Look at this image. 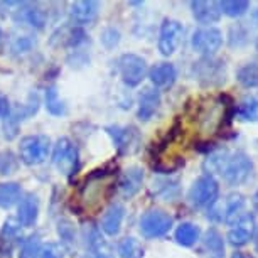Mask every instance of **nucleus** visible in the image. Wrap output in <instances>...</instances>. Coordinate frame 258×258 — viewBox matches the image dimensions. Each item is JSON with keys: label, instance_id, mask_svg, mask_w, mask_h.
Wrapping results in <instances>:
<instances>
[{"label": "nucleus", "instance_id": "nucleus-1", "mask_svg": "<svg viewBox=\"0 0 258 258\" xmlns=\"http://www.w3.org/2000/svg\"><path fill=\"white\" fill-rule=\"evenodd\" d=\"M204 170L209 176L220 174L230 186H241L251 176L253 160L241 150L233 154L228 150H218L208 155V159L204 160Z\"/></svg>", "mask_w": 258, "mask_h": 258}, {"label": "nucleus", "instance_id": "nucleus-2", "mask_svg": "<svg viewBox=\"0 0 258 258\" xmlns=\"http://www.w3.org/2000/svg\"><path fill=\"white\" fill-rule=\"evenodd\" d=\"M245 204V198L240 192H231L221 203L216 201L208 209V218L216 223H226V225L233 226L245 214L243 213Z\"/></svg>", "mask_w": 258, "mask_h": 258}, {"label": "nucleus", "instance_id": "nucleus-3", "mask_svg": "<svg viewBox=\"0 0 258 258\" xmlns=\"http://www.w3.org/2000/svg\"><path fill=\"white\" fill-rule=\"evenodd\" d=\"M51 147V139L47 135H26L19 144V157L26 165H39L49 157Z\"/></svg>", "mask_w": 258, "mask_h": 258}, {"label": "nucleus", "instance_id": "nucleus-4", "mask_svg": "<svg viewBox=\"0 0 258 258\" xmlns=\"http://www.w3.org/2000/svg\"><path fill=\"white\" fill-rule=\"evenodd\" d=\"M218 194H220V184L214 179V176L203 174L192 182L187 192V201L191 203V206L198 209H209L218 201Z\"/></svg>", "mask_w": 258, "mask_h": 258}, {"label": "nucleus", "instance_id": "nucleus-5", "mask_svg": "<svg viewBox=\"0 0 258 258\" xmlns=\"http://www.w3.org/2000/svg\"><path fill=\"white\" fill-rule=\"evenodd\" d=\"M52 164L59 170L62 176L71 177L80 169V150L71 139L61 137L57 139L52 149Z\"/></svg>", "mask_w": 258, "mask_h": 258}, {"label": "nucleus", "instance_id": "nucleus-6", "mask_svg": "<svg viewBox=\"0 0 258 258\" xmlns=\"http://www.w3.org/2000/svg\"><path fill=\"white\" fill-rule=\"evenodd\" d=\"M174 218L162 209H149L142 214L139 223V230L147 240H157L165 236L172 230Z\"/></svg>", "mask_w": 258, "mask_h": 258}, {"label": "nucleus", "instance_id": "nucleus-7", "mask_svg": "<svg viewBox=\"0 0 258 258\" xmlns=\"http://www.w3.org/2000/svg\"><path fill=\"white\" fill-rule=\"evenodd\" d=\"M192 75L203 86H220L226 81V66L214 57H203L194 62Z\"/></svg>", "mask_w": 258, "mask_h": 258}, {"label": "nucleus", "instance_id": "nucleus-8", "mask_svg": "<svg viewBox=\"0 0 258 258\" xmlns=\"http://www.w3.org/2000/svg\"><path fill=\"white\" fill-rule=\"evenodd\" d=\"M105 132L110 135L111 142H113L120 155L135 154L140 147V134L135 126L108 125L105 126Z\"/></svg>", "mask_w": 258, "mask_h": 258}, {"label": "nucleus", "instance_id": "nucleus-9", "mask_svg": "<svg viewBox=\"0 0 258 258\" xmlns=\"http://www.w3.org/2000/svg\"><path fill=\"white\" fill-rule=\"evenodd\" d=\"M118 71H120L121 81H123L126 86H130V88H135V86H139L140 83H142L145 75H147V62H145L142 56L128 52V54L120 56Z\"/></svg>", "mask_w": 258, "mask_h": 258}, {"label": "nucleus", "instance_id": "nucleus-10", "mask_svg": "<svg viewBox=\"0 0 258 258\" xmlns=\"http://www.w3.org/2000/svg\"><path fill=\"white\" fill-rule=\"evenodd\" d=\"M192 49L204 57H213L223 46V32L216 27H201L192 32Z\"/></svg>", "mask_w": 258, "mask_h": 258}, {"label": "nucleus", "instance_id": "nucleus-11", "mask_svg": "<svg viewBox=\"0 0 258 258\" xmlns=\"http://www.w3.org/2000/svg\"><path fill=\"white\" fill-rule=\"evenodd\" d=\"M184 34V27L179 21L165 19L159 31V52L165 57L172 56L177 51Z\"/></svg>", "mask_w": 258, "mask_h": 258}, {"label": "nucleus", "instance_id": "nucleus-12", "mask_svg": "<svg viewBox=\"0 0 258 258\" xmlns=\"http://www.w3.org/2000/svg\"><path fill=\"white\" fill-rule=\"evenodd\" d=\"M256 230V221L255 216L251 213H245L243 216L238 220L235 225L231 226V230L228 231V243L235 248L245 246L251 241L253 235Z\"/></svg>", "mask_w": 258, "mask_h": 258}, {"label": "nucleus", "instance_id": "nucleus-13", "mask_svg": "<svg viewBox=\"0 0 258 258\" xmlns=\"http://www.w3.org/2000/svg\"><path fill=\"white\" fill-rule=\"evenodd\" d=\"M83 235H85L86 248H88V253L83 258H115L113 253H111V248L103 240L101 231L96 226L93 225L86 226Z\"/></svg>", "mask_w": 258, "mask_h": 258}, {"label": "nucleus", "instance_id": "nucleus-14", "mask_svg": "<svg viewBox=\"0 0 258 258\" xmlns=\"http://www.w3.org/2000/svg\"><path fill=\"white\" fill-rule=\"evenodd\" d=\"M19 11H16V22L29 24L34 29H44L47 24V11L41 9L37 4H19Z\"/></svg>", "mask_w": 258, "mask_h": 258}, {"label": "nucleus", "instance_id": "nucleus-15", "mask_svg": "<svg viewBox=\"0 0 258 258\" xmlns=\"http://www.w3.org/2000/svg\"><path fill=\"white\" fill-rule=\"evenodd\" d=\"M100 14V2L96 0H78L70 6V16L78 26H85L96 21Z\"/></svg>", "mask_w": 258, "mask_h": 258}, {"label": "nucleus", "instance_id": "nucleus-16", "mask_svg": "<svg viewBox=\"0 0 258 258\" xmlns=\"http://www.w3.org/2000/svg\"><path fill=\"white\" fill-rule=\"evenodd\" d=\"M177 71L170 62H157L149 70V80L155 86V90H165L176 83Z\"/></svg>", "mask_w": 258, "mask_h": 258}, {"label": "nucleus", "instance_id": "nucleus-17", "mask_svg": "<svg viewBox=\"0 0 258 258\" xmlns=\"http://www.w3.org/2000/svg\"><path fill=\"white\" fill-rule=\"evenodd\" d=\"M142 184H144V169L134 165V167L123 170V174L120 176L118 181V189L121 196L130 199L142 189Z\"/></svg>", "mask_w": 258, "mask_h": 258}, {"label": "nucleus", "instance_id": "nucleus-18", "mask_svg": "<svg viewBox=\"0 0 258 258\" xmlns=\"http://www.w3.org/2000/svg\"><path fill=\"white\" fill-rule=\"evenodd\" d=\"M191 11H192V17L196 19V22L203 24V26L211 27V24L220 22V19H221V11H220L218 2L196 0V2H191Z\"/></svg>", "mask_w": 258, "mask_h": 258}, {"label": "nucleus", "instance_id": "nucleus-19", "mask_svg": "<svg viewBox=\"0 0 258 258\" xmlns=\"http://www.w3.org/2000/svg\"><path fill=\"white\" fill-rule=\"evenodd\" d=\"M125 218V208L120 203H113L106 208L101 216V231L108 236H116L121 230V223Z\"/></svg>", "mask_w": 258, "mask_h": 258}, {"label": "nucleus", "instance_id": "nucleus-20", "mask_svg": "<svg viewBox=\"0 0 258 258\" xmlns=\"http://www.w3.org/2000/svg\"><path fill=\"white\" fill-rule=\"evenodd\" d=\"M39 218V198L36 194H26L17 206V221L24 228H31L36 225Z\"/></svg>", "mask_w": 258, "mask_h": 258}, {"label": "nucleus", "instance_id": "nucleus-21", "mask_svg": "<svg viewBox=\"0 0 258 258\" xmlns=\"http://www.w3.org/2000/svg\"><path fill=\"white\" fill-rule=\"evenodd\" d=\"M159 106H160V93L154 88H145L139 96L137 118L140 121H149L157 113Z\"/></svg>", "mask_w": 258, "mask_h": 258}, {"label": "nucleus", "instance_id": "nucleus-22", "mask_svg": "<svg viewBox=\"0 0 258 258\" xmlns=\"http://www.w3.org/2000/svg\"><path fill=\"white\" fill-rule=\"evenodd\" d=\"M203 251L208 258H225V240L216 228H209L203 236Z\"/></svg>", "mask_w": 258, "mask_h": 258}, {"label": "nucleus", "instance_id": "nucleus-23", "mask_svg": "<svg viewBox=\"0 0 258 258\" xmlns=\"http://www.w3.org/2000/svg\"><path fill=\"white\" fill-rule=\"evenodd\" d=\"M152 194L160 198V201H176L181 194V187H179L177 179H155L152 182Z\"/></svg>", "mask_w": 258, "mask_h": 258}, {"label": "nucleus", "instance_id": "nucleus-24", "mask_svg": "<svg viewBox=\"0 0 258 258\" xmlns=\"http://www.w3.org/2000/svg\"><path fill=\"white\" fill-rule=\"evenodd\" d=\"M56 41H59L57 46H70V47H76L80 46L81 42L86 41V34L81 27H61L59 31L52 34L51 37V44H54Z\"/></svg>", "mask_w": 258, "mask_h": 258}, {"label": "nucleus", "instance_id": "nucleus-25", "mask_svg": "<svg viewBox=\"0 0 258 258\" xmlns=\"http://www.w3.org/2000/svg\"><path fill=\"white\" fill-rule=\"evenodd\" d=\"M174 238L181 246H194L201 238V228L194 223H181L176 228V233H174Z\"/></svg>", "mask_w": 258, "mask_h": 258}, {"label": "nucleus", "instance_id": "nucleus-26", "mask_svg": "<svg viewBox=\"0 0 258 258\" xmlns=\"http://www.w3.org/2000/svg\"><path fill=\"white\" fill-rule=\"evenodd\" d=\"M235 116L241 121H258V100L253 96H246L240 101V105L235 106Z\"/></svg>", "mask_w": 258, "mask_h": 258}, {"label": "nucleus", "instance_id": "nucleus-27", "mask_svg": "<svg viewBox=\"0 0 258 258\" xmlns=\"http://www.w3.org/2000/svg\"><path fill=\"white\" fill-rule=\"evenodd\" d=\"M21 186L17 182H2L0 184V208L11 209L21 201Z\"/></svg>", "mask_w": 258, "mask_h": 258}, {"label": "nucleus", "instance_id": "nucleus-28", "mask_svg": "<svg viewBox=\"0 0 258 258\" xmlns=\"http://www.w3.org/2000/svg\"><path fill=\"white\" fill-rule=\"evenodd\" d=\"M116 251L120 258H144L145 255L142 243L134 236H125L123 240H120Z\"/></svg>", "mask_w": 258, "mask_h": 258}, {"label": "nucleus", "instance_id": "nucleus-29", "mask_svg": "<svg viewBox=\"0 0 258 258\" xmlns=\"http://www.w3.org/2000/svg\"><path fill=\"white\" fill-rule=\"evenodd\" d=\"M236 81L245 88H256L258 86V62H246L236 71Z\"/></svg>", "mask_w": 258, "mask_h": 258}, {"label": "nucleus", "instance_id": "nucleus-30", "mask_svg": "<svg viewBox=\"0 0 258 258\" xmlns=\"http://www.w3.org/2000/svg\"><path fill=\"white\" fill-rule=\"evenodd\" d=\"M218 6H220L221 14L228 17H241L250 9V2H246V0H223V2H218Z\"/></svg>", "mask_w": 258, "mask_h": 258}, {"label": "nucleus", "instance_id": "nucleus-31", "mask_svg": "<svg viewBox=\"0 0 258 258\" xmlns=\"http://www.w3.org/2000/svg\"><path fill=\"white\" fill-rule=\"evenodd\" d=\"M46 108L54 116H61L66 113V105H64V101L59 98V93H57L56 86H49V88L46 90Z\"/></svg>", "mask_w": 258, "mask_h": 258}, {"label": "nucleus", "instance_id": "nucleus-32", "mask_svg": "<svg viewBox=\"0 0 258 258\" xmlns=\"http://www.w3.org/2000/svg\"><path fill=\"white\" fill-rule=\"evenodd\" d=\"M57 235H59L62 246H75L76 243V230L70 220H61L57 223Z\"/></svg>", "mask_w": 258, "mask_h": 258}, {"label": "nucleus", "instance_id": "nucleus-33", "mask_svg": "<svg viewBox=\"0 0 258 258\" xmlns=\"http://www.w3.org/2000/svg\"><path fill=\"white\" fill-rule=\"evenodd\" d=\"M19 167V160L11 150L0 152V176H11Z\"/></svg>", "mask_w": 258, "mask_h": 258}, {"label": "nucleus", "instance_id": "nucleus-34", "mask_svg": "<svg viewBox=\"0 0 258 258\" xmlns=\"http://www.w3.org/2000/svg\"><path fill=\"white\" fill-rule=\"evenodd\" d=\"M41 238L37 235L31 236L24 241L22 250L19 253V258H39V253H41Z\"/></svg>", "mask_w": 258, "mask_h": 258}, {"label": "nucleus", "instance_id": "nucleus-35", "mask_svg": "<svg viewBox=\"0 0 258 258\" xmlns=\"http://www.w3.org/2000/svg\"><path fill=\"white\" fill-rule=\"evenodd\" d=\"M66 256V248L61 245V243H46V245L41 246V253H39V258H64Z\"/></svg>", "mask_w": 258, "mask_h": 258}, {"label": "nucleus", "instance_id": "nucleus-36", "mask_svg": "<svg viewBox=\"0 0 258 258\" xmlns=\"http://www.w3.org/2000/svg\"><path fill=\"white\" fill-rule=\"evenodd\" d=\"M2 235L6 238L7 241L11 240H17V238H22V226L21 223L17 220H7L4 223V228H2Z\"/></svg>", "mask_w": 258, "mask_h": 258}, {"label": "nucleus", "instance_id": "nucleus-37", "mask_svg": "<svg viewBox=\"0 0 258 258\" xmlns=\"http://www.w3.org/2000/svg\"><path fill=\"white\" fill-rule=\"evenodd\" d=\"M100 41L106 49H113V47L120 42V32L116 31L115 27H106L105 31L101 32Z\"/></svg>", "mask_w": 258, "mask_h": 258}, {"label": "nucleus", "instance_id": "nucleus-38", "mask_svg": "<svg viewBox=\"0 0 258 258\" xmlns=\"http://www.w3.org/2000/svg\"><path fill=\"white\" fill-rule=\"evenodd\" d=\"M246 31L243 29V26L236 24L230 29V46L231 47H240L246 42Z\"/></svg>", "mask_w": 258, "mask_h": 258}, {"label": "nucleus", "instance_id": "nucleus-39", "mask_svg": "<svg viewBox=\"0 0 258 258\" xmlns=\"http://www.w3.org/2000/svg\"><path fill=\"white\" fill-rule=\"evenodd\" d=\"M34 46V41L29 36H22V37H17L16 41H14L12 44V51L17 52V54H21V52H29L32 49Z\"/></svg>", "mask_w": 258, "mask_h": 258}, {"label": "nucleus", "instance_id": "nucleus-40", "mask_svg": "<svg viewBox=\"0 0 258 258\" xmlns=\"http://www.w3.org/2000/svg\"><path fill=\"white\" fill-rule=\"evenodd\" d=\"M9 113H11V103H9V98L6 95L0 93V118H6Z\"/></svg>", "mask_w": 258, "mask_h": 258}, {"label": "nucleus", "instance_id": "nucleus-41", "mask_svg": "<svg viewBox=\"0 0 258 258\" xmlns=\"http://www.w3.org/2000/svg\"><path fill=\"white\" fill-rule=\"evenodd\" d=\"M231 258H255V256L250 255V253H246V251H235L231 255Z\"/></svg>", "mask_w": 258, "mask_h": 258}, {"label": "nucleus", "instance_id": "nucleus-42", "mask_svg": "<svg viewBox=\"0 0 258 258\" xmlns=\"http://www.w3.org/2000/svg\"><path fill=\"white\" fill-rule=\"evenodd\" d=\"M253 206H255V209H256V213H258V189H256L255 196H253Z\"/></svg>", "mask_w": 258, "mask_h": 258}, {"label": "nucleus", "instance_id": "nucleus-43", "mask_svg": "<svg viewBox=\"0 0 258 258\" xmlns=\"http://www.w3.org/2000/svg\"><path fill=\"white\" fill-rule=\"evenodd\" d=\"M253 240H255V250L258 253V226H256V230H255V235H253Z\"/></svg>", "mask_w": 258, "mask_h": 258}, {"label": "nucleus", "instance_id": "nucleus-44", "mask_svg": "<svg viewBox=\"0 0 258 258\" xmlns=\"http://www.w3.org/2000/svg\"><path fill=\"white\" fill-rule=\"evenodd\" d=\"M0 42H2V29H0Z\"/></svg>", "mask_w": 258, "mask_h": 258}, {"label": "nucleus", "instance_id": "nucleus-45", "mask_svg": "<svg viewBox=\"0 0 258 258\" xmlns=\"http://www.w3.org/2000/svg\"><path fill=\"white\" fill-rule=\"evenodd\" d=\"M255 19H256V21H258V11L255 12Z\"/></svg>", "mask_w": 258, "mask_h": 258}, {"label": "nucleus", "instance_id": "nucleus-46", "mask_svg": "<svg viewBox=\"0 0 258 258\" xmlns=\"http://www.w3.org/2000/svg\"><path fill=\"white\" fill-rule=\"evenodd\" d=\"M255 46H256V51H258V39H256V44Z\"/></svg>", "mask_w": 258, "mask_h": 258}]
</instances>
